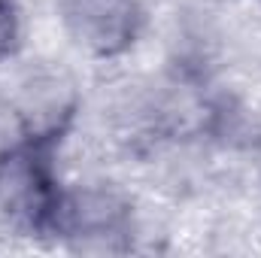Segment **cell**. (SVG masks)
Segmentation results:
<instances>
[{"instance_id": "3", "label": "cell", "mask_w": 261, "mask_h": 258, "mask_svg": "<svg viewBox=\"0 0 261 258\" xmlns=\"http://www.w3.org/2000/svg\"><path fill=\"white\" fill-rule=\"evenodd\" d=\"M18 37V15H15V3L12 0H0V61L12 52Z\"/></svg>"}, {"instance_id": "2", "label": "cell", "mask_w": 261, "mask_h": 258, "mask_svg": "<svg viewBox=\"0 0 261 258\" xmlns=\"http://www.w3.org/2000/svg\"><path fill=\"white\" fill-rule=\"evenodd\" d=\"M67 31L94 55L125 52L143 21L137 0H61Z\"/></svg>"}, {"instance_id": "1", "label": "cell", "mask_w": 261, "mask_h": 258, "mask_svg": "<svg viewBox=\"0 0 261 258\" xmlns=\"http://www.w3.org/2000/svg\"><path fill=\"white\" fill-rule=\"evenodd\" d=\"M64 197L55 183L52 140L34 137L0 158V207L28 228L58 225Z\"/></svg>"}]
</instances>
